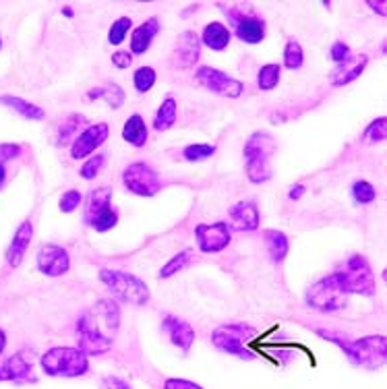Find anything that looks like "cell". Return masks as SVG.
<instances>
[{"label": "cell", "instance_id": "6da1fadb", "mask_svg": "<svg viewBox=\"0 0 387 389\" xmlns=\"http://www.w3.org/2000/svg\"><path fill=\"white\" fill-rule=\"evenodd\" d=\"M120 329V309L114 301H100L81 315L77 323L79 350L87 356L108 352Z\"/></svg>", "mask_w": 387, "mask_h": 389}, {"label": "cell", "instance_id": "7a4b0ae2", "mask_svg": "<svg viewBox=\"0 0 387 389\" xmlns=\"http://www.w3.org/2000/svg\"><path fill=\"white\" fill-rule=\"evenodd\" d=\"M319 335L327 338L329 342H333L335 346H340L344 350V354L348 356V360L356 367H365V369H381L387 360V338L386 335H371V338H358V340H344L338 333H329V331H319Z\"/></svg>", "mask_w": 387, "mask_h": 389}, {"label": "cell", "instance_id": "3957f363", "mask_svg": "<svg viewBox=\"0 0 387 389\" xmlns=\"http://www.w3.org/2000/svg\"><path fill=\"white\" fill-rule=\"evenodd\" d=\"M276 141L269 133H253L244 145L246 176L251 182L261 184L271 178V157L276 154Z\"/></svg>", "mask_w": 387, "mask_h": 389}, {"label": "cell", "instance_id": "277c9868", "mask_svg": "<svg viewBox=\"0 0 387 389\" xmlns=\"http://www.w3.org/2000/svg\"><path fill=\"white\" fill-rule=\"evenodd\" d=\"M257 335V329L251 327L248 323H226L214 329L212 342L216 348L238 356L242 360H253L255 354L246 348V342H251Z\"/></svg>", "mask_w": 387, "mask_h": 389}, {"label": "cell", "instance_id": "5b68a950", "mask_svg": "<svg viewBox=\"0 0 387 389\" xmlns=\"http://www.w3.org/2000/svg\"><path fill=\"white\" fill-rule=\"evenodd\" d=\"M42 367L52 377H81L87 373L89 360L79 348H52L42 356Z\"/></svg>", "mask_w": 387, "mask_h": 389}, {"label": "cell", "instance_id": "8992f818", "mask_svg": "<svg viewBox=\"0 0 387 389\" xmlns=\"http://www.w3.org/2000/svg\"><path fill=\"white\" fill-rule=\"evenodd\" d=\"M100 280H102V282L108 286V290H110L116 299H120L123 303L143 307V305L150 301V290H148V286H145L139 278H135L133 273L102 269V271H100Z\"/></svg>", "mask_w": 387, "mask_h": 389}, {"label": "cell", "instance_id": "52a82bcc", "mask_svg": "<svg viewBox=\"0 0 387 389\" xmlns=\"http://www.w3.org/2000/svg\"><path fill=\"white\" fill-rule=\"evenodd\" d=\"M305 301H307L310 309L321 312H333L344 309L348 305V294L342 288L338 271L319 280L317 284H313L307 290Z\"/></svg>", "mask_w": 387, "mask_h": 389}, {"label": "cell", "instance_id": "ba28073f", "mask_svg": "<svg viewBox=\"0 0 387 389\" xmlns=\"http://www.w3.org/2000/svg\"><path fill=\"white\" fill-rule=\"evenodd\" d=\"M340 282L344 292L350 294H363V296H373L375 294V278H373V269L371 263L363 257V255H352L344 269L338 271Z\"/></svg>", "mask_w": 387, "mask_h": 389}, {"label": "cell", "instance_id": "9c48e42d", "mask_svg": "<svg viewBox=\"0 0 387 389\" xmlns=\"http://www.w3.org/2000/svg\"><path fill=\"white\" fill-rule=\"evenodd\" d=\"M112 191L108 186L93 189L85 201V222L97 232H108L118 224V214L110 205Z\"/></svg>", "mask_w": 387, "mask_h": 389}, {"label": "cell", "instance_id": "30bf717a", "mask_svg": "<svg viewBox=\"0 0 387 389\" xmlns=\"http://www.w3.org/2000/svg\"><path fill=\"white\" fill-rule=\"evenodd\" d=\"M222 10L234 25V33L238 40H242L246 44H259L265 38V21L263 19L251 15L248 10L236 8V6L222 4Z\"/></svg>", "mask_w": 387, "mask_h": 389}, {"label": "cell", "instance_id": "8fae6325", "mask_svg": "<svg viewBox=\"0 0 387 389\" xmlns=\"http://www.w3.org/2000/svg\"><path fill=\"white\" fill-rule=\"evenodd\" d=\"M123 182L133 195H139V197H154L161 189V180L157 172L143 161L131 164L123 174Z\"/></svg>", "mask_w": 387, "mask_h": 389}, {"label": "cell", "instance_id": "7c38bea8", "mask_svg": "<svg viewBox=\"0 0 387 389\" xmlns=\"http://www.w3.org/2000/svg\"><path fill=\"white\" fill-rule=\"evenodd\" d=\"M197 81L205 89H210L212 93L222 95V97H238L244 91V85L240 81L228 77L226 73H222L218 69H212V67H201L197 71Z\"/></svg>", "mask_w": 387, "mask_h": 389}, {"label": "cell", "instance_id": "4fadbf2b", "mask_svg": "<svg viewBox=\"0 0 387 389\" xmlns=\"http://www.w3.org/2000/svg\"><path fill=\"white\" fill-rule=\"evenodd\" d=\"M201 56V40L195 31H184L178 35L176 46L172 50V65L174 69H191L197 65Z\"/></svg>", "mask_w": 387, "mask_h": 389}, {"label": "cell", "instance_id": "5bb4252c", "mask_svg": "<svg viewBox=\"0 0 387 389\" xmlns=\"http://www.w3.org/2000/svg\"><path fill=\"white\" fill-rule=\"evenodd\" d=\"M199 248L203 253H220L230 244V226L224 222L218 224H199L195 228Z\"/></svg>", "mask_w": 387, "mask_h": 389}, {"label": "cell", "instance_id": "9a60e30c", "mask_svg": "<svg viewBox=\"0 0 387 389\" xmlns=\"http://www.w3.org/2000/svg\"><path fill=\"white\" fill-rule=\"evenodd\" d=\"M38 267L42 273L46 276H52V278H58L63 273L69 271L71 267V259H69V253L61 246H54V244H46L40 248L38 253Z\"/></svg>", "mask_w": 387, "mask_h": 389}, {"label": "cell", "instance_id": "2e32d148", "mask_svg": "<svg viewBox=\"0 0 387 389\" xmlns=\"http://www.w3.org/2000/svg\"><path fill=\"white\" fill-rule=\"evenodd\" d=\"M108 133H110V129L104 122L85 129L77 139H75L73 148H71V157L73 159H83V157H87L89 154H93L108 139Z\"/></svg>", "mask_w": 387, "mask_h": 389}, {"label": "cell", "instance_id": "e0dca14e", "mask_svg": "<svg viewBox=\"0 0 387 389\" xmlns=\"http://www.w3.org/2000/svg\"><path fill=\"white\" fill-rule=\"evenodd\" d=\"M161 329L166 331V335L170 338V342L174 346H178L182 352L191 350V346L195 342V331H193V327L187 321H182V319H178L174 315H168L161 321Z\"/></svg>", "mask_w": 387, "mask_h": 389}, {"label": "cell", "instance_id": "ac0fdd59", "mask_svg": "<svg viewBox=\"0 0 387 389\" xmlns=\"http://www.w3.org/2000/svg\"><path fill=\"white\" fill-rule=\"evenodd\" d=\"M367 65H369V56H367V54L348 56L344 63H340V65L331 71L329 81H331V85H338V87H340V85H346V83H350V81L361 77V73L367 69Z\"/></svg>", "mask_w": 387, "mask_h": 389}, {"label": "cell", "instance_id": "d6986e66", "mask_svg": "<svg viewBox=\"0 0 387 389\" xmlns=\"http://www.w3.org/2000/svg\"><path fill=\"white\" fill-rule=\"evenodd\" d=\"M232 228L238 232H253L259 228V209L255 201H240L230 207Z\"/></svg>", "mask_w": 387, "mask_h": 389}, {"label": "cell", "instance_id": "ffe728a7", "mask_svg": "<svg viewBox=\"0 0 387 389\" xmlns=\"http://www.w3.org/2000/svg\"><path fill=\"white\" fill-rule=\"evenodd\" d=\"M157 31H159V21H157L155 17L148 19L143 25L135 27V29H133V35H131V52H133V54H143V52H148L150 46H152V42H154V38L157 35Z\"/></svg>", "mask_w": 387, "mask_h": 389}, {"label": "cell", "instance_id": "44dd1931", "mask_svg": "<svg viewBox=\"0 0 387 389\" xmlns=\"http://www.w3.org/2000/svg\"><path fill=\"white\" fill-rule=\"evenodd\" d=\"M0 381H31V365L23 354L10 356L0 367Z\"/></svg>", "mask_w": 387, "mask_h": 389}, {"label": "cell", "instance_id": "7402d4cb", "mask_svg": "<svg viewBox=\"0 0 387 389\" xmlns=\"http://www.w3.org/2000/svg\"><path fill=\"white\" fill-rule=\"evenodd\" d=\"M31 238H33V226H31V222L27 220V222H23V224H21V228L17 230L15 238H13V244L8 246V253H6V257H8V263H10V267H17V265H21V261H23V255H25V251H27V246H29Z\"/></svg>", "mask_w": 387, "mask_h": 389}, {"label": "cell", "instance_id": "603a6c76", "mask_svg": "<svg viewBox=\"0 0 387 389\" xmlns=\"http://www.w3.org/2000/svg\"><path fill=\"white\" fill-rule=\"evenodd\" d=\"M201 42L207 48H212V50H218V52L226 50L228 44H230V29L226 25L218 23V21L207 23L205 29H203V33H201Z\"/></svg>", "mask_w": 387, "mask_h": 389}, {"label": "cell", "instance_id": "cb8c5ba5", "mask_svg": "<svg viewBox=\"0 0 387 389\" xmlns=\"http://www.w3.org/2000/svg\"><path fill=\"white\" fill-rule=\"evenodd\" d=\"M123 137L131 145L143 148L148 143V125H145L143 116H139V114L129 116L127 122H125V129H123Z\"/></svg>", "mask_w": 387, "mask_h": 389}, {"label": "cell", "instance_id": "d4e9b609", "mask_svg": "<svg viewBox=\"0 0 387 389\" xmlns=\"http://www.w3.org/2000/svg\"><path fill=\"white\" fill-rule=\"evenodd\" d=\"M263 240H265V246H267V253H269L271 261L282 263L288 255V236L280 232V230H265Z\"/></svg>", "mask_w": 387, "mask_h": 389}, {"label": "cell", "instance_id": "484cf974", "mask_svg": "<svg viewBox=\"0 0 387 389\" xmlns=\"http://www.w3.org/2000/svg\"><path fill=\"white\" fill-rule=\"evenodd\" d=\"M87 97H89V100L102 97V100L108 102L110 108H120V106L125 104V91H123L116 83H108V85H104V87L91 89V91L87 93Z\"/></svg>", "mask_w": 387, "mask_h": 389}, {"label": "cell", "instance_id": "4316f807", "mask_svg": "<svg viewBox=\"0 0 387 389\" xmlns=\"http://www.w3.org/2000/svg\"><path fill=\"white\" fill-rule=\"evenodd\" d=\"M174 122H176V100L166 97L161 102V106L157 108V114L154 118V129L155 131H168Z\"/></svg>", "mask_w": 387, "mask_h": 389}, {"label": "cell", "instance_id": "83f0119b", "mask_svg": "<svg viewBox=\"0 0 387 389\" xmlns=\"http://www.w3.org/2000/svg\"><path fill=\"white\" fill-rule=\"evenodd\" d=\"M0 102L6 104V106H10L13 110H17V112L23 114L25 118H31V120H42V118H44V110H42V108H38V106H33V104H29V102H25V100H21V97L4 95V97H0Z\"/></svg>", "mask_w": 387, "mask_h": 389}, {"label": "cell", "instance_id": "f1b7e54d", "mask_svg": "<svg viewBox=\"0 0 387 389\" xmlns=\"http://www.w3.org/2000/svg\"><path fill=\"white\" fill-rule=\"evenodd\" d=\"M191 257H193V251H182V253H178V255H174L161 269H159V280H166V278H172L174 273H178L180 269H184L187 265H189V261H191Z\"/></svg>", "mask_w": 387, "mask_h": 389}, {"label": "cell", "instance_id": "f546056e", "mask_svg": "<svg viewBox=\"0 0 387 389\" xmlns=\"http://www.w3.org/2000/svg\"><path fill=\"white\" fill-rule=\"evenodd\" d=\"M305 63V54H303V46L294 40H290L286 44V50H284V67L290 69V71H297L301 69Z\"/></svg>", "mask_w": 387, "mask_h": 389}, {"label": "cell", "instance_id": "4dcf8cb0", "mask_svg": "<svg viewBox=\"0 0 387 389\" xmlns=\"http://www.w3.org/2000/svg\"><path fill=\"white\" fill-rule=\"evenodd\" d=\"M85 122V118L81 116V114H73V116H69L61 127H58V135H56V143L58 145H63V143H67L71 137H73V133L77 131L79 127Z\"/></svg>", "mask_w": 387, "mask_h": 389}, {"label": "cell", "instance_id": "1f68e13d", "mask_svg": "<svg viewBox=\"0 0 387 389\" xmlns=\"http://www.w3.org/2000/svg\"><path fill=\"white\" fill-rule=\"evenodd\" d=\"M280 83V65H265L259 71V89L269 91Z\"/></svg>", "mask_w": 387, "mask_h": 389}, {"label": "cell", "instance_id": "d6a6232c", "mask_svg": "<svg viewBox=\"0 0 387 389\" xmlns=\"http://www.w3.org/2000/svg\"><path fill=\"white\" fill-rule=\"evenodd\" d=\"M352 197H354L356 203L365 205V203L375 201L377 193H375V186H373L371 182H367V180H358V182H354V186H352Z\"/></svg>", "mask_w": 387, "mask_h": 389}, {"label": "cell", "instance_id": "836d02e7", "mask_svg": "<svg viewBox=\"0 0 387 389\" xmlns=\"http://www.w3.org/2000/svg\"><path fill=\"white\" fill-rule=\"evenodd\" d=\"M216 154V148L214 145H207V143H193L189 148H184L182 156L187 161H201V159H207Z\"/></svg>", "mask_w": 387, "mask_h": 389}, {"label": "cell", "instance_id": "e575fe53", "mask_svg": "<svg viewBox=\"0 0 387 389\" xmlns=\"http://www.w3.org/2000/svg\"><path fill=\"white\" fill-rule=\"evenodd\" d=\"M131 19L129 17H120V19H116L114 23H112V27H110V33H108V42L110 44H114V46H118L123 40H125V35L129 33V29H131Z\"/></svg>", "mask_w": 387, "mask_h": 389}, {"label": "cell", "instance_id": "d590c367", "mask_svg": "<svg viewBox=\"0 0 387 389\" xmlns=\"http://www.w3.org/2000/svg\"><path fill=\"white\" fill-rule=\"evenodd\" d=\"M386 137H387V118L386 116H381V118L373 120V122L369 125V129L365 131V139H367L369 143H381V141H386Z\"/></svg>", "mask_w": 387, "mask_h": 389}, {"label": "cell", "instance_id": "8d00e7d4", "mask_svg": "<svg viewBox=\"0 0 387 389\" xmlns=\"http://www.w3.org/2000/svg\"><path fill=\"white\" fill-rule=\"evenodd\" d=\"M133 83H135V89H137L139 93L150 91L155 83V71L152 67H141V69H137V73H135V77H133Z\"/></svg>", "mask_w": 387, "mask_h": 389}, {"label": "cell", "instance_id": "74e56055", "mask_svg": "<svg viewBox=\"0 0 387 389\" xmlns=\"http://www.w3.org/2000/svg\"><path fill=\"white\" fill-rule=\"evenodd\" d=\"M102 166H104V156L91 157V159H87V161L83 164L81 176H83L85 180H93V178L100 174V168H102Z\"/></svg>", "mask_w": 387, "mask_h": 389}, {"label": "cell", "instance_id": "f35d334b", "mask_svg": "<svg viewBox=\"0 0 387 389\" xmlns=\"http://www.w3.org/2000/svg\"><path fill=\"white\" fill-rule=\"evenodd\" d=\"M81 193L79 191H67L65 195H63V199H61V212H65V214H71V212H75L79 207V203H81Z\"/></svg>", "mask_w": 387, "mask_h": 389}, {"label": "cell", "instance_id": "ab89813d", "mask_svg": "<svg viewBox=\"0 0 387 389\" xmlns=\"http://www.w3.org/2000/svg\"><path fill=\"white\" fill-rule=\"evenodd\" d=\"M348 56H350V48H348V44H344V42H335V44L331 46V58H333L338 65L344 63Z\"/></svg>", "mask_w": 387, "mask_h": 389}, {"label": "cell", "instance_id": "60d3db41", "mask_svg": "<svg viewBox=\"0 0 387 389\" xmlns=\"http://www.w3.org/2000/svg\"><path fill=\"white\" fill-rule=\"evenodd\" d=\"M100 389H131V386L118 377H104L100 381Z\"/></svg>", "mask_w": 387, "mask_h": 389}, {"label": "cell", "instance_id": "b9f144b4", "mask_svg": "<svg viewBox=\"0 0 387 389\" xmlns=\"http://www.w3.org/2000/svg\"><path fill=\"white\" fill-rule=\"evenodd\" d=\"M164 389H203L201 386L193 383V381H187V379H168L164 383Z\"/></svg>", "mask_w": 387, "mask_h": 389}, {"label": "cell", "instance_id": "7bdbcfd3", "mask_svg": "<svg viewBox=\"0 0 387 389\" xmlns=\"http://www.w3.org/2000/svg\"><path fill=\"white\" fill-rule=\"evenodd\" d=\"M112 63H114V67H118V69H129V67L133 65V54H129V52H116V54L112 56Z\"/></svg>", "mask_w": 387, "mask_h": 389}, {"label": "cell", "instance_id": "ee69618b", "mask_svg": "<svg viewBox=\"0 0 387 389\" xmlns=\"http://www.w3.org/2000/svg\"><path fill=\"white\" fill-rule=\"evenodd\" d=\"M19 145H13V143H4L0 145V159H13V157L19 156Z\"/></svg>", "mask_w": 387, "mask_h": 389}, {"label": "cell", "instance_id": "f6af8a7d", "mask_svg": "<svg viewBox=\"0 0 387 389\" xmlns=\"http://www.w3.org/2000/svg\"><path fill=\"white\" fill-rule=\"evenodd\" d=\"M303 193H305V186H303V184H294V186L290 189V199L297 201V199L303 197Z\"/></svg>", "mask_w": 387, "mask_h": 389}, {"label": "cell", "instance_id": "bcb514c9", "mask_svg": "<svg viewBox=\"0 0 387 389\" xmlns=\"http://www.w3.org/2000/svg\"><path fill=\"white\" fill-rule=\"evenodd\" d=\"M369 6H373V8H375V13H379L381 17H386L387 15L386 2H375V0H369Z\"/></svg>", "mask_w": 387, "mask_h": 389}, {"label": "cell", "instance_id": "7dc6e473", "mask_svg": "<svg viewBox=\"0 0 387 389\" xmlns=\"http://www.w3.org/2000/svg\"><path fill=\"white\" fill-rule=\"evenodd\" d=\"M4 346H6V335H4V331L0 329V354H2V350H4Z\"/></svg>", "mask_w": 387, "mask_h": 389}, {"label": "cell", "instance_id": "c3c4849f", "mask_svg": "<svg viewBox=\"0 0 387 389\" xmlns=\"http://www.w3.org/2000/svg\"><path fill=\"white\" fill-rule=\"evenodd\" d=\"M2 182H4V166L0 164V186H2Z\"/></svg>", "mask_w": 387, "mask_h": 389}]
</instances>
